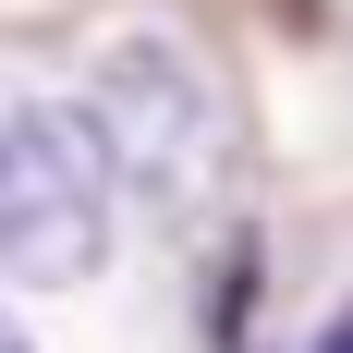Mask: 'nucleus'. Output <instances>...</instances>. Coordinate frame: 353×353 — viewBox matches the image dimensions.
<instances>
[{
	"instance_id": "obj_1",
	"label": "nucleus",
	"mask_w": 353,
	"mask_h": 353,
	"mask_svg": "<svg viewBox=\"0 0 353 353\" xmlns=\"http://www.w3.org/2000/svg\"><path fill=\"white\" fill-rule=\"evenodd\" d=\"M85 122L110 134L122 183H134V195H159L171 219L219 208V183H232V159H244L232 85H219L183 37H159V25H122L98 61H85Z\"/></svg>"
},
{
	"instance_id": "obj_3",
	"label": "nucleus",
	"mask_w": 353,
	"mask_h": 353,
	"mask_svg": "<svg viewBox=\"0 0 353 353\" xmlns=\"http://www.w3.org/2000/svg\"><path fill=\"white\" fill-rule=\"evenodd\" d=\"M0 353H37V341H25V329H12V341H0Z\"/></svg>"
},
{
	"instance_id": "obj_2",
	"label": "nucleus",
	"mask_w": 353,
	"mask_h": 353,
	"mask_svg": "<svg viewBox=\"0 0 353 353\" xmlns=\"http://www.w3.org/2000/svg\"><path fill=\"white\" fill-rule=\"evenodd\" d=\"M110 195H122V159L85 110L61 98H12L0 122V268L25 292H73L110 268Z\"/></svg>"
},
{
	"instance_id": "obj_4",
	"label": "nucleus",
	"mask_w": 353,
	"mask_h": 353,
	"mask_svg": "<svg viewBox=\"0 0 353 353\" xmlns=\"http://www.w3.org/2000/svg\"><path fill=\"white\" fill-rule=\"evenodd\" d=\"M341 329H353V317H341Z\"/></svg>"
}]
</instances>
